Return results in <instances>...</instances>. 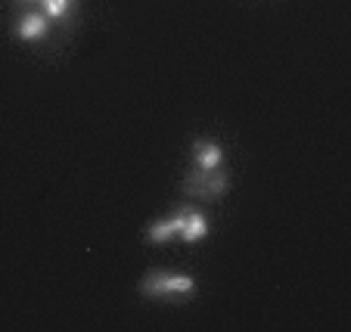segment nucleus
Segmentation results:
<instances>
[{
	"label": "nucleus",
	"mask_w": 351,
	"mask_h": 332,
	"mask_svg": "<svg viewBox=\"0 0 351 332\" xmlns=\"http://www.w3.org/2000/svg\"><path fill=\"white\" fill-rule=\"evenodd\" d=\"M196 289V279L190 273H165L153 270L140 279V292L146 298H174V295H190Z\"/></svg>",
	"instance_id": "nucleus-1"
},
{
	"label": "nucleus",
	"mask_w": 351,
	"mask_h": 332,
	"mask_svg": "<svg viewBox=\"0 0 351 332\" xmlns=\"http://www.w3.org/2000/svg\"><path fill=\"white\" fill-rule=\"evenodd\" d=\"M227 177L224 174H215V171H199L190 174V177L184 180V193L190 196V199H218V196L227 193Z\"/></svg>",
	"instance_id": "nucleus-2"
},
{
	"label": "nucleus",
	"mask_w": 351,
	"mask_h": 332,
	"mask_svg": "<svg viewBox=\"0 0 351 332\" xmlns=\"http://www.w3.org/2000/svg\"><path fill=\"white\" fill-rule=\"evenodd\" d=\"M193 162H196L199 171H218L221 162H224V149L215 140H196L193 143Z\"/></svg>",
	"instance_id": "nucleus-3"
},
{
	"label": "nucleus",
	"mask_w": 351,
	"mask_h": 332,
	"mask_svg": "<svg viewBox=\"0 0 351 332\" xmlns=\"http://www.w3.org/2000/svg\"><path fill=\"white\" fill-rule=\"evenodd\" d=\"M180 240L186 242H199L208 233V220L202 218V212H193V208H180Z\"/></svg>",
	"instance_id": "nucleus-4"
},
{
	"label": "nucleus",
	"mask_w": 351,
	"mask_h": 332,
	"mask_svg": "<svg viewBox=\"0 0 351 332\" xmlns=\"http://www.w3.org/2000/svg\"><path fill=\"white\" fill-rule=\"evenodd\" d=\"M47 31H50V25H47L44 13H28V16H22L19 25H16V34H19L22 40H40Z\"/></svg>",
	"instance_id": "nucleus-5"
},
{
	"label": "nucleus",
	"mask_w": 351,
	"mask_h": 332,
	"mask_svg": "<svg viewBox=\"0 0 351 332\" xmlns=\"http://www.w3.org/2000/svg\"><path fill=\"white\" fill-rule=\"evenodd\" d=\"M174 236H180V214L156 220V224H149V230H146V240L149 242H171Z\"/></svg>",
	"instance_id": "nucleus-6"
},
{
	"label": "nucleus",
	"mask_w": 351,
	"mask_h": 332,
	"mask_svg": "<svg viewBox=\"0 0 351 332\" xmlns=\"http://www.w3.org/2000/svg\"><path fill=\"white\" fill-rule=\"evenodd\" d=\"M72 7V0H44V16L47 19H62Z\"/></svg>",
	"instance_id": "nucleus-7"
}]
</instances>
